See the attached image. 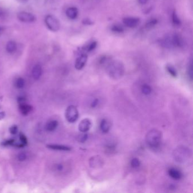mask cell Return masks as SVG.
<instances>
[{
	"label": "cell",
	"instance_id": "cell-19",
	"mask_svg": "<svg viewBox=\"0 0 193 193\" xmlns=\"http://www.w3.org/2000/svg\"><path fill=\"white\" fill-rule=\"evenodd\" d=\"M172 22L175 26L179 27L181 24V20L179 19L176 11H173L172 13Z\"/></svg>",
	"mask_w": 193,
	"mask_h": 193
},
{
	"label": "cell",
	"instance_id": "cell-11",
	"mask_svg": "<svg viewBox=\"0 0 193 193\" xmlns=\"http://www.w3.org/2000/svg\"><path fill=\"white\" fill-rule=\"evenodd\" d=\"M19 109L20 113L23 115L26 116L33 110V107L32 106L23 103L19 104Z\"/></svg>",
	"mask_w": 193,
	"mask_h": 193
},
{
	"label": "cell",
	"instance_id": "cell-8",
	"mask_svg": "<svg viewBox=\"0 0 193 193\" xmlns=\"http://www.w3.org/2000/svg\"><path fill=\"white\" fill-rule=\"evenodd\" d=\"M88 57L86 54H82L78 57L76 60L75 63V67L76 70H82L84 67L87 61Z\"/></svg>",
	"mask_w": 193,
	"mask_h": 193
},
{
	"label": "cell",
	"instance_id": "cell-13",
	"mask_svg": "<svg viewBox=\"0 0 193 193\" xmlns=\"http://www.w3.org/2000/svg\"><path fill=\"white\" fill-rule=\"evenodd\" d=\"M67 17L71 19H76L78 14V9L75 7H71L68 8L66 11Z\"/></svg>",
	"mask_w": 193,
	"mask_h": 193
},
{
	"label": "cell",
	"instance_id": "cell-34",
	"mask_svg": "<svg viewBox=\"0 0 193 193\" xmlns=\"http://www.w3.org/2000/svg\"><path fill=\"white\" fill-rule=\"evenodd\" d=\"M138 1H139L140 4H143V5L146 4V3L148 2V0H138Z\"/></svg>",
	"mask_w": 193,
	"mask_h": 193
},
{
	"label": "cell",
	"instance_id": "cell-22",
	"mask_svg": "<svg viewBox=\"0 0 193 193\" xmlns=\"http://www.w3.org/2000/svg\"><path fill=\"white\" fill-rule=\"evenodd\" d=\"M157 23V20L156 19H150L146 23V27L147 28H152L155 26Z\"/></svg>",
	"mask_w": 193,
	"mask_h": 193
},
{
	"label": "cell",
	"instance_id": "cell-4",
	"mask_svg": "<svg viewBox=\"0 0 193 193\" xmlns=\"http://www.w3.org/2000/svg\"><path fill=\"white\" fill-rule=\"evenodd\" d=\"M45 23L48 28L53 32H57L60 28V24L58 19L52 15H48L45 19Z\"/></svg>",
	"mask_w": 193,
	"mask_h": 193
},
{
	"label": "cell",
	"instance_id": "cell-18",
	"mask_svg": "<svg viewBox=\"0 0 193 193\" xmlns=\"http://www.w3.org/2000/svg\"><path fill=\"white\" fill-rule=\"evenodd\" d=\"M17 49V44L14 41H10L6 45V51L9 53H13Z\"/></svg>",
	"mask_w": 193,
	"mask_h": 193
},
{
	"label": "cell",
	"instance_id": "cell-14",
	"mask_svg": "<svg viewBox=\"0 0 193 193\" xmlns=\"http://www.w3.org/2000/svg\"><path fill=\"white\" fill-rule=\"evenodd\" d=\"M168 173L170 177L176 180L181 179L182 176V174L179 170H176L175 168H170L168 170Z\"/></svg>",
	"mask_w": 193,
	"mask_h": 193
},
{
	"label": "cell",
	"instance_id": "cell-24",
	"mask_svg": "<svg viewBox=\"0 0 193 193\" xmlns=\"http://www.w3.org/2000/svg\"><path fill=\"white\" fill-rule=\"evenodd\" d=\"M15 86L18 89H22L23 88L24 86V80L22 78H19L16 80L15 82Z\"/></svg>",
	"mask_w": 193,
	"mask_h": 193
},
{
	"label": "cell",
	"instance_id": "cell-9",
	"mask_svg": "<svg viewBox=\"0 0 193 193\" xmlns=\"http://www.w3.org/2000/svg\"><path fill=\"white\" fill-rule=\"evenodd\" d=\"M140 20L138 18L126 17L123 19V23L129 28H135L139 23Z\"/></svg>",
	"mask_w": 193,
	"mask_h": 193
},
{
	"label": "cell",
	"instance_id": "cell-16",
	"mask_svg": "<svg viewBox=\"0 0 193 193\" xmlns=\"http://www.w3.org/2000/svg\"><path fill=\"white\" fill-rule=\"evenodd\" d=\"M48 148L55 150H60V151H70L71 148L67 146L64 145H47Z\"/></svg>",
	"mask_w": 193,
	"mask_h": 193
},
{
	"label": "cell",
	"instance_id": "cell-17",
	"mask_svg": "<svg viewBox=\"0 0 193 193\" xmlns=\"http://www.w3.org/2000/svg\"><path fill=\"white\" fill-rule=\"evenodd\" d=\"M58 126V122L56 120H52L46 124L45 129L48 132H53L56 130Z\"/></svg>",
	"mask_w": 193,
	"mask_h": 193
},
{
	"label": "cell",
	"instance_id": "cell-27",
	"mask_svg": "<svg viewBox=\"0 0 193 193\" xmlns=\"http://www.w3.org/2000/svg\"><path fill=\"white\" fill-rule=\"evenodd\" d=\"M112 30L115 32V33H123V29L122 27L118 26V25H114L113 26V27H112Z\"/></svg>",
	"mask_w": 193,
	"mask_h": 193
},
{
	"label": "cell",
	"instance_id": "cell-31",
	"mask_svg": "<svg viewBox=\"0 0 193 193\" xmlns=\"http://www.w3.org/2000/svg\"><path fill=\"white\" fill-rule=\"evenodd\" d=\"M9 132L11 134L15 135L18 132V127L15 125H13L10 127Z\"/></svg>",
	"mask_w": 193,
	"mask_h": 193
},
{
	"label": "cell",
	"instance_id": "cell-2",
	"mask_svg": "<svg viewBox=\"0 0 193 193\" xmlns=\"http://www.w3.org/2000/svg\"><path fill=\"white\" fill-rule=\"evenodd\" d=\"M162 137V132L160 130L156 129H151L146 134V143L150 148H157L160 146Z\"/></svg>",
	"mask_w": 193,
	"mask_h": 193
},
{
	"label": "cell",
	"instance_id": "cell-33",
	"mask_svg": "<svg viewBox=\"0 0 193 193\" xmlns=\"http://www.w3.org/2000/svg\"><path fill=\"white\" fill-rule=\"evenodd\" d=\"M98 103H99V100H98V99H95V100H94L91 103V106L92 108H95V107H96L98 105Z\"/></svg>",
	"mask_w": 193,
	"mask_h": 193
},
{
	"label": "cell",
	"instance_id": "cell-29",
	"mask_svg": "<svg viewBox=\"0 0 193 193\" xmlns=\"http://www.w3.org/2000/svg\"><path fill=\"white\" fill-rule=\"evenodd\" d=\"M15 140L14 139H10L7 140L6 141L2 143V145L3 146H14Z\"/></svg>",
	"mask_w": 193,
	"mask_h": 193
},
{
	"label": "cell",
	"instance_id": "cell-36",
	"mask_svg": "<svg viewBox=\"0 0 193 193\" xmlns=\"http://www.w3.org/2000/svg\"><path fill=\"white\" fill-rule=\"evenodd\" d=\"M18 1H21V2H24L27 1V0H18Z\"/></svg>",
	"mask_w": 193,
	"mask_h": 193
},
{
	"label": "cell",
	"instance_id": "cell-6",
	"mask_svg": "<svg viewBox=\"0 0 193 193\" xmlns=\"http://www.w3.org/2000/svg\"><path fill=\"white\" fill-rule=\"evenodd\" d=\"M17 18L20 21L25 23L33 22L36 19L33 14L25 11H21L18 13L17 14Z\"/></svg>",
	"mask_w": 193,
	"mask_h": 193
},
{
	"label": "cell",
	"instance_id": "cell-32",
	"mask_svg": "<svg viewBox=\"0 0 193 193\" xmlns=\"http://www.w3.org/2000/svg\"><path fill=\"white\" fill-rule=\"evenodd\" d=\"M26 159V155L24 153H20L18 155V160L20 161H23Z\"/></svg>",
	"mask_w": 193,
	"mask_h": 193
},
{
	"label": "cell",
	"instance_id": "cell-37",
	"mask_svg": "<svg viewBox=\"0 0 193 193\" xmlns=\"http://www.w3.org/2000/svg\"><path fill=\"white\" fill-rule=\"evenodd\" d=\"M1 29H2V28H1V27H0V31L1 30Z\"/></svg>",
	"mask_w": 193,
	"mask_h": 193
},
{
	"label": "cell",
	"instance_id": "cell-26",
	"mask_svg": "<svg viewBox=\"0 0 193 193\" xmlns=\"http://www.w3.org/2000/svg\"><path fill=\"white\" fill-rule=\"evenodd\" d=\"M19 138H20V140L21 142V143L23 144L24 146H26L27 145V143H28L27 139L26 137L24 135L23 133L20 132V134H19Z\"/></svg>",
	"mask_w": 193,
	"mask_h": 193
},
{
	"label": "cell",
	"instance_id": "cell-3",
	"mask_svg": "<svg viewBox=\"0 0 193 193\" xmlns=\"http://www.w3.org/2000/svg\"><path fill=\"white\" fill-rule=\"evenodd\" d=\"M191 156V150L184 146H179L174 149L173 152L174 160L179 163H184Z\"/></svg>",
	"mask_w": 193,
	"mask_h": 193
},
{
	"label": "cell",
	"instance_id": "cell-28",
	"mask_svg": "<svg viewBox=\"0 0 193 193\" xmlns=\"http://www.w3.org/2000/svg\"><path fill=\"white\" fill-rule=\"evenodd\" d=\"M188 76H189L190 79L191 80H192V78H193V65H192L191 62L188 65Z\"/></svg>",
	"mask_w": 193,
	"mask_h": 193
},
{
	"label": "cell",
	"instance_id": "cell-35",
	"mask_svg": "<svg viewBox=\"0 0 193 193\" xmlns=\"http://www.w3.org/2000/svg\"><path fill=\"white\" fill-rule=\"evenodd\" d=\"M5 114L4 112H0V120L4 118L5 117Z\"/></svg>",
	"mask_w": 193,
	"mask_h": 193
},
{
	"label": "cell",
	"instance_id": "cell-12",
	"mask_svg": "<svg viewBox=\"0 0 193 193\" xmlns=\"http://www.w3.org/2000/svg\"><path fill=\"white\" fill-rule=\"evenodd\" d=\"M100 129L104 133H107L111 129V124L107 119H103L100 123Z\"/></svg>",
	"mask_w": 193,
	"mask_h": 193
},
{
	"label": "cell",
	"instance_id": "cell-20",
	"mask_svg": "<svg viewBox=\"0 0 193 193\" xmlns=\"http://www.w3.org/2000/svg\"><path fill=\"white\" fill-rule=\"evenodd\" d=\"M166 69L168 71V72L170 73V75H171L173 77L176 78L177 76V71L175 69L173 66L171 65H167L166 66Z\"/></svg>",
	"mask_w": 193,
	"mask_h": 193
},
{
	"label": "cell",
	"instance_id": "cell-21",
	"mask_svg": "<svg viewBox=\"0 0 193 193\" xmlns=\"http://www.w3.org/2000/svg\"><path fill=\"white\" fill-rule=\"evenodd\" d=\"M152 89L151 87L149 85H143L142 87V93L145 95H148L151 94Z\"/></svg>",
	"mask_w": 193,
	"mask_h": 193
},
{
	"label": "cell",
	"instance_id": "cell-10",
	"mask_svg": "<svg viewBox=\"0 0 193 193\" xmlns=\"http://www.w3.org/2000/svg\"><path fill=\"white\" fill-rule=\"evenodd\" d=\"M92 126V123L89 118H85L82 120L79 124L78 129L82 132H88Z\"/></svg>",
	"mask_w": 193,
	"mask_h": 193
},
{
	"label": "cell",
	"instance_id": "cell-7",
	"mask_svg": "<svg viewBox=\"0 0 193 193\" xmlns=\"http://www.w3.org/2000/svg\"><path fill=\"white\" fill-rule=\"evenodd\" d=\"M90 167L94 169H98L103 167L104 160L100 156H95L90 158L89 160Z\"/></svg>",
	"mask_w": 193,
	"mask_h": 193
},
{
	"label": "cell",
	"instance_id": "cell-23",
	"mask_svg": "<svg viewBox=\"0 0 193 193\" xmlns=\"http://www.w3.org/2000/svg\"><path fill=\"white\" fill-rule=\"evenodd\" d=\"M131 166L134 168H138L141 165V161L137 158H134L131 161Z\"/></svg>",
	"mask_w": 193,
	"mask_h": 193
},
{
	"label": "cell",
	"instance_id": "cell-15",
	"mask_svg": "<svg viewBox=\"0 0 193 193\" xmlns=\"http://www.w3.org/2000/svg\"><path fill=\"white\" fill-rule=\"evenodd\" d=\"M33 76L35 80H38L42 76V68L40 65H36L33 67Z\"/></svg>",
	"mask_w": 193,
	"mask_h": 193
},
{
	"label": "cell",
	"instance_id": "cell-30",
	"mask_svg": "<svg viewBox=\"0 0 193 193\" xmlns=\"http://www.w3.org/2000/svg\"><path fill=\"white\" fill-rule=\"evenodd\" d=\"M97 45V42H91L90 45L88 46V47L87 48V50L88 52H90L92 51L95 48H96Z\"/></svg>",
	"mask_w": 193,
	"mask_h": 193
},
{
	"label": "cell",
	"instance_id": "cell-1",
	"mask_svg": "<svg viewBox=\"0 0 193 193\" xmlns=\"http://www.w3.org/2000/svg\"><path fill=\"white\" fill-rule=\"evenodd\" d=\"M107 71L109 76L114 80L120 79L124 74L125 67L122 62L114 60L110 62L107 66Z\"/></svg>",
	"mask_w": 193,
	"mask_h": 193
},
{
	"label": "cell",
	"instance_id": "cell-5",
	"mask_svg": "<svg viewBox=\"0 0 193 193\" xmlns=\"http://www.w3.org/2000/svg\"><path fill=\"white\" fill-rule=\"evenodd\" d=\"M78 117L79 112L76 106L70 105L67 108L65 112V117L69 123H75Z\"/></svg>",
	"mask_w": 193,
	"mask_h": 193
},
{
	"label": "cell",
	"instance_id": "cell-25",
	"mask_svg": "<svg viewBox=\"0 0 193 193\" xmlns=\"http://www.w3.org/2000/svg\"><path fill=\"white\" fill-rule=\"evenodd\" d=\"M88 138V135L86 132H83V134L79 135L78 137V141L80 143H84L86 141Z\"/></svg>",
	"mask_w": 193,
	"mask_h": 193
}]
</instances>
